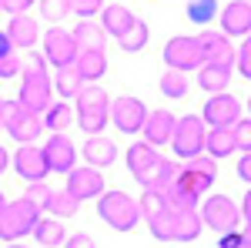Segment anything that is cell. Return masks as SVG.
Masks as SVG:
<instances>
[{
	"instance_id": "6da1fadb",
	"label": "cell",
	"mask_w": 251,
	"mask_h": 248,
	"mask_svg": "<svg viewBox=\"0 0 251 248\" xmlns=\"http://www.w3.org/2000/svg\"><path fill=\"white\" fill-rule=\"evenodd\" d=\"M151 225V235H154L157 242H194L201 231H204V221H201V215L198 208L191 211H161L154 221H148Z\"/></svg>"
},
{
	"instance_id": "836d02e7",
	"label": "cell",
	"mask_w": 251,
	"mask_h": 248,
	"mask_svg": "<svg viewBox=\"0 0 251 248\" xmlns=\"http://www.w3.org/2000/svg\"><path fill=\"white\" fill-rule=\"evenodd\" d=\"M148 34H151V30H148V24L137 17V20H134V27H131V30H127V34H124L121 40H117V44H121V51H127V54H137V51H144V44H148Z\"/></svg>"
},
{
	"instance_id": "cb8c5ba5",
	"label": "cell",
	"mask_w": 251,
	"mask_h": 248,
	"mask_svg": "<svg viewBox=\"0 0 251 248\" xmlns=\"http://www.w3.org/2000/svg\"><path fill=\"white\" fill-rule=\"evenodd\" d=\"M238 151V144H234V131L231 128H211L208 138H204V154L214 158V161H221V158H228V154Z\"/></svg>"
},
{
	"instance_id": "bcb514c9",
	"label": "cell",
	"mask_w": 251,
	"mask_h": 248,
	"mask_svg": "<svg viewBox=\"0 0 251 248\" xmlns=\"http://www.w3.org/2000/svg\"><path fill=\"white\" fill-rule=\"evenodd\" d=\"M30 3H37V0H0V10H7L10 17H20L30 10Z\"/></svg>"
},
{
	"instance_id": "44dd1931",
	"label": "cell",
	"mask_w": 251,
	"mask_h": 248,
	"mask_svg": "<svg viewBox=\"0 0 251 248\" xmlns=\"http://www.w3.org/2000/svg\"><path fill=\"white\" fill-rule=\"evenodd\" d=\"M74 71L80 74L84 84H97L107 74V54L104 51H80L77 60H74Z\"/></svg>"
},
{
	"instance_id": "603a6c76",
	"label": "cell",
	"mask_w": 251,
	"mask_h": 248,
	"mask_svg": "<svg viewBox=\"0 0 251 248\" xmlns=\"http://www.w3.org/2000/svg\"><path fill=\"white\" fill-rule=\"evenodd\" d=\"M30 235L37 238L40 248H57V245L67 242V228H64V221H60V218H50V215H40V221L34 225Z\"/></svg>"
},
{
	"instance_id": "4fadbf2b",
	"label": "cell",
	"mask_w": 251,
	"mask_h": 248,
	"mask_svg": "<svg viewBox=\"0 0 251 248\" xmlns=\"http://www.w3.org/2000/svg\"><path fill=\"white\" fill-rule=\"evenodd\" d=\"M67 194L74 198V201H91V198H100L104 194V174L91 168V165H84V168H74V171L67 174Z\"/></svg>"
},
{
	"instance_id": "e0dca14e",
	"label": "cell",
	"mask_w": 251,
	"mask_h": 248,
	"mask_svg": "<svg viewBox=\"0 0 251 248\" xmlns=\"http://www.w3.org/2000/svg\"><path fill=\"white\" fill-rule=\"evenodd\" d=\"M7 40L14 44V51H30L34 44L40 40V27L34 17H27V14H20V17H10L7 24Z\"/></svg>"
},
{
	"instance_id": "c3c4849f",
	"label": "cell",
	"mask_w": 251,
	"mask_h": 248,
	"mask_svg": "<svg viewBox=\"0 0 251 248\" xmlns=\"http://www.w3.org/2000/svg\"><path fill=\"white\" fill-rule=\"evenodd\" d=\"M234 67L241 71V77H248V81H251V44H241V51H238V60H234Z\"/></svg>"
},
{
	"instance_id": "8d00e7d4",
	"label": "cell",
	"mask_w": 251,
	"mask_h": 248,
	"mask_svg": "<svg viewBox=\"0 0 251 248\" xmlns=\"http://www.w3.org/2000/svg\"><path fill=\"white\" fill-rule=\"evenodd\" d=\"M184 14H188V20H194V24H208V20L218 14V0H188Z\"/></svg>"
},
{
	"instance_id": "30bf717a",
	"label": "cell",
	"mask_w": 251,
	"mask_h": 248,
	"mask_svg": "<svg viewBox=\"0 0 251 248\" xmlns=\"http://www.w3.org/2000/svg\"><path fill=\"white\" fill-rule=\"evenodd\" d=\"M14 171L27 181V185H37L44 181L50 168H47V158H44V144H20L14 154Z\"/></svg>"
},
{
	"instance_id": "60d3db41",
	"label": "cell",
	"mask_w": 251,
	"mask_h": 248,
	"mask_svg": "<svg viewBox=\"0 0 251 248\" xmlns=\"http://www.w3.org/2000/svg\"><path fill=\"white\" fill-rule=\"evenodd\" d=\"M231 131H234V144H238L245 154H251V117H241Z\"/></svg>"
},
{
	"instance_id": "277c9868",
	"label": "cell",
	"mask_w": 251,
	"mask_h": 248,
	"mask_svg": "<svg viewBox=\"0 0 251 248\" xmlns=\"http://www.w3.org/2000/svg\"><path fill=\"white\" fill-rule=\"evenodd\" d=\"M201 221L204 228H211L214 235H228V231H238L241 225V208L234 205L228 194H208L201 201Z\"/></svg>"
},
{
	"instance_id": "4dcf8cb0",
	"label": "cell",
	"mask_w": 251,
	"mask_h": 248,
	"mask_svg": "<svg viewBox=\"0 0 251 248\" xmlns=\"http://www.w3.org/2000/svg\"><path fill=\"white\" fill-rule=\"evenodd\" d=\"M137 208H141L144 221H154L161 211H168V198H164V191H157V188H144V194L137 198Z\"/></svg>"
},
{
	"instance_id": "f6af8a7d",
	"label": "cell",
	"mask_w": 251,
	"mask_h": 248,
	"mask_svg": "<svg viewBox=\"0 0 251 248\" xmlns=\"http://www.w3.org/2000/svg\"><path fill=\"white\" fill-rule=\"evenodd\" d=\"M20 74H47V57L27 51V60H24V71H20Z\"/></svg>"
},
{
	"instance_id": "8fae6325",
	"label": "cell",
	"mask_w": 251,
	"mask_h": 248,
	"mask_svg": "<svg viewBox=\"0 0 251 248\" xmlns=\"http://www.w3.org/2000/svg\"><path fill=\"white\" fill-rule=\"evenodd\" d=\"M201 121H204L208 128H234V124L241 121V104H238V97L211 94L208 104H204V111H201Z\"/></svg>"
},
{
	"instance_id": "94428289",
	"label": "cell",
	"mask_w": 251,
	"mask_h": 248,
	"mask_svg": "<svg viewBox=\"0 0 251 248\" xmlns=\"http://www.w3.org/2000/svg\"><path fill=\"white\" fill-rule=\"evenodd\" d=\"M0 101H3V97H0Z\"/></svg>"
},
{
	"instance_id": "11a10c76",
	"label": "cell",
	"mask_w": 251,
	"mask_h": 248,
	"mask_svg": "<svg viewBox=\"0 0 251 248\" xmlns=\"http://www.w3.org/2000/svg\"><path fill=\"white\" fill-rule=\"evenodd\" d=\"M241 238H245V245L251 248V225H248V228H241Z\"/></svg>"
},
{
	"instance_id": "d4e9b609",
	"label": "cell",
	"mask_w": 251,
	"mask_h": 248,
	"mask_svg": "<svg viewBox=\"0 0 251 248\" xmlns=\"http://www.w3.org/2000/svg\"><path fill=\"white\" fill-rule=\"evenodd\" d=\"M198 84H201V91H208V94H225L228 84H231V67L204 64V67L198 71Z\"/></svg>"
},
{
	"instance_id": "7bdbcfd3",
	"label": "cell",
	"mask_w": 251,
	"mask_h": 248,
	"mask_svg": "<svg viewBox=\"0 0 251 248\" xmlns=\"http://www.w3.org/2000/svg\"><path fill=\"white\" fill-rule=\"evenodd\" d=\"M71 7H74V14H77L80 20H91L94 14L104 10V0H71Z\"/></svg>"
},
{
	"instance_id": "e575fe53",
	"label": "cell",
	"mask_w": 251,
	"mask_h": 248,
	"mask_svg": "<svg viewBox=\"0 0 251 248\" xmlns=\"http://www.w3.org/2000/svg\"><path fill=\"white\" fill-rule=\"evenodd\" d=\"M107 117H111V111H77L74 124H80V131H87L94 138V134H100L107 128Z\"/></svg>"
},
{
	"instance_id": "74e56055",
	"label": "cell",
	"mask_w": 251,
	"mask_h": 248,
	"mask_svg": "<svg viewBox=\"0 0 251 248\" xmlns=\"http://www.w3.org/2000/svg\"><path fill=\"white\" fill-rule=\"evenodd\" d=\"M37 3H40V14L50 20V24H57V20H64L67 14H74L71 0H37Z\"/></svg>"
},
{
	"instance_id": "1f68e13d",
	"label": "cell",
	"mask_w": 251,
	"mask_h": 248,
	"mask_svg": "<svg viewBox=\"0 0 251 248\" xmlns=\"http://www.w3.org/2000/svg\"><path fill=\"white\" fill-rule=\"evenodd\" d=\"M77 208H80V201H74L67 191H54L44 211H47L50 218H60V221H64V218H74V215H77Z\"/></svg>"
},
{
	"instance_id": "9c48e42d",
	"label": "cell",
	"mask_w": 251,
	"mask_h": 248,
	"mask_svg": "<svg viewBox=\"0 0 251 248\" xmlns=\"http://www.w3.org/2000/svg\"><path fill=\"white\" fill-rule=\"evenodd\" d=\"M111 121L117 131L137 134L148 121V104L141 97H117V101H111Z\"/></svg>"
},
{
	"instance_id": "9f6ffc18",
	"label": "cell",
	"mask_w": 251,
	"mask_h": 248,
	"mask_svg": "<svg viewBox=\"0 0 251 248\" xmlns=\"http://www.w3.org/2000/svg\"><path fill=\"white\" fill-rule=\"evenodd\" d=\"M7 208V198H3V191H0V211Z\"/></svg>"
},
{
	"instance_id": "ee69618b",
	"label": "cell",
	"mask_w": 251,
	"mask_h": 248,
	"mask_svg": "<svg viewBox=\"0 0 251 248\" xmlns=\"http://www.w3.org/2000/svg\"><path fill=\"white\" fill-rule=\"evenodd\" d=\"M20 71H24V60L17 57V51L0 57V81H7V77H17Z\"/></svg>"
},
{
	"instance_id": "7a4b0ae2",
	"label": "cell",
	"mask_w": 251,
	"mask_h": 248,
	"mask_svg": "<svg viewBox=\"0 0 251 248\" xmlns=\"http://www.w3.org/2000/svg\"><path fill=\"white\" fill-rule=\"evenodd\" d=\"M97 215H100V221H107L114 231H131L141 221V208H137V201L127 194V191H104L100 198H97Z\"/></svg>"
},
{
	"instance_id": "d6986e66",
	"label": "cell",
	"mask_w": 251,
	"mask_h": 248,
	"mask_svg": "<svg viewBox=\"0 0 251 248\" xmlns=\"http://www.w3.org/2000/svg\"><path fill=\"white\" fill-rule=\"evenodd\" d=\"M134 14L124 7V3H107L104 10H100V27H104V34H111L114 40H121L131 27H134Z\"/></svg>"
},
{
	"instance_id": "7dc6e473",
	"label": "cell",
	"mask_w": 251,
	"mask_h": 248,
	"mask_svg": "<svg viewBox=\"0 0 251 248\" xmlns=\"http://www.w3.org/2000/svg\"><path fill=\"white\" fill-rule=\"evenodd\" d=\"M64 248H97V242H94V235H87V231H77V235H67Z\"/></svg>"
},
{
	"instance_id": "484cf974",
	"label": "cell",
	"mask_w": 251,
	"mask_h": 248,
	"mask_svg": "<svg viewBox=\"0 0 251 248\" xmlns=\"http://www.w3.org/2000/svg\"><path fill=\"white\" fill-rule=\"evenodd\" d=\"M177 188L184 191L188 198H194V201H201V198H208V191H211V178H204V174L191 171L188 165H181V174H177V181H174Z\"/></svg>"
},
{
	"instance_id": "681fc988",
	"label": "cell",
	"mask_w": 251,
	"mask_h": 248,
	"mask_svg": "<svg viewBox=\"0 0 251 248\" xmlns=\"http://www.w3.org/2000/svg\"><path fill=\"white\" fill-rule=\"evenodd\" d=\"M218 248H248V245H245V238H241V228L228 231V235H218Z\"/></svg>"
},
{
	"instance_id": "f546056e",
	"label": "cell",
	"mask_w": 251,
	"mask_h": 248,
	"mask_svg": "<svg viewBox=\"0 0 251 248\" xmlns=\"http://www.w3.org/2000/svg\"><path fill=\"white\" fill-rule=\"evenodd\" d=\"M77 111H111V97L97 84H84L77 94Z\"/></svg>"
},
{
	"instance_id": "6f0895ef",
	"label": "cell",
	"mask_w": 251,
	"mask_h": 248,
	"mask_svg": "<svg viewBox=\"0 0 251 248\" xmlns=\"http://www.w3.org/2000/svg\"><path fill=\"white\" fill-rule=\"evenodd\" d=\"M7 248H27V245H20V242H14V245H7Z\"/></svg>"
},
{
	"instance_id": "f907efd6",
	"label": "cell",
	"mask_w": 251,
	"mask_h": 248,
	"mask_svg": "<svg viewBox=\"0 0 251 248\" xmlns=\"http://www.w3.org/2000/svg\"><path fill=\"white\" fill-rule=\"evenodd\" d=\"M238 178L251 185V154H241V161H238Z\"/></svg>"
},
{
	"instance_id": "d6a6232c",
	"label": "cell",
	"mask_w": 251,
	"mask_h": 248,
	"mask_svg": "<svg viewBox=\"0 0 251 248\" xmlns=\"http://www.w3.org/2000/svg\"><path fill=\"white\" fill-rule=\"evenodd\" d=\"M80 87H84V81H80V74L74 71V67H60V71H54V91L64 97H77Z\"/></svg>"
},
{
	"instance_id": "ac0fdd59",
	"label": "cell",
	"mask_w": 251,
	"mask_h": 248,
	"mask_svg": "<svg viewBox=\"0 0 251 248\" xmlns=\"http://www.w3.org/2000/svg\"><path fill=\"white\" fill-rule=\"evenodd\" d=\"M80 154H84V161L91 165V168H111L117 161V144L111 141V138H100V134H94V138H87V144L80 148Z\"/></svg>"
},
{
	"instance_id": "ba28073f",
	"label": "cell",
	"mask_w": 251,
	"mask_h": 248,
	"mask_svg": "<svg viewBox=\"0 0 251 248\" xmlns=\"http://www.w3.org/2000/svg\"><path fill=\"white\" fill-rule=\"evenodd\" d=\"M40 40H44V57H47V64H54L57 71H60V67H74L80 47H77V40H74L71 30H64V27H50Z\"/></svg>"
},
{
	"instance_id": "f1b7e54d",
	"label": "cell",
	"mask_w": 251,
	"mask_h": 248,
	"mask_svg": "<svg viewBox=\"0 0 251 248\" xmlns=\"http://www.w3.org/2000/svg\"><path fill=\"white\" fill-rule=\"evenodd\" d=\"M71 34H74V40H77L80 51H104V40H107L104 27H100V24H94V20H80Z\"/></svg>"
},
{
	"instance_id": "52a82bcc",
	"label": "cell",
	"mask_w": 251,
	"mask_h": 248,
	"mask_svg": "<svg viewBox=\"0 0 251 248\" xmlns=\"http://www.w3.org/2000/svg\"><path fill=\"white\" fill-rule=\"evenodd\" d=\"M164 64H168V71H181V74H188L194 67L201 71L204 54H201L198 37H171L164 44Z\"/></svg>"
},
{
	"instance_id": "db71d44e",
	"label": "cell",
	"mask_w": 251,
	"mask_h": 248,
	"mask_svg": "<svg viewBox=\"0 0 251 248\" xmlns=\"http://www.w3.org/2000/svg\"><path fill=\"white\" fill-rule=\"evenodd\" d=\"M7 165H10V154H7V148H0V174L7 171Z\"/></svg>"
},
{
	"instance_id": "8992f818",
	"label": "cell",
	"mask_w": 251,
	"mask_h": 248,
	"mask_svg": "<svg viewBox=\"0 0 251 248\" xmlns=\"http://www.w3.org/2000/svg\"><path fill=\"white\" fill-rule=\"evenodd\" d=\"M20 108L27 114L44 117L47 108L54 104V81L47 74H20Z\"/></svg>"
},
{
	"instance_id": "680465c9",
	"label": "cell",
	"mask_w": 251,
	"mask_h": 248,
	"mask_svg": "<svg viewBox=\"0 0 251 248\" xmlns=\"http://www.w3.org/2000/svg\"><path fill=\"white\" fill-rule=\"evenodd\" d=\"M248 114H251V97H248Z\"/></svg>"
},
{
	"instance_id": "83f0119b",
	"label": "cell",
	"mask_w": 251,
	"mask_h": 248,
	"mask_svg": "<svg viewBox=\"0 0 251 248\" xmlns=\"http://www.w3.org/2000/svg\"><path fill=\"white\" fill-rule=\"evenodd\" d=\"M74 117H77V111H74L67 101H54V104L47 108V114H44V128L50 134H64L74 124Z\"/></svg>"
},
{
	"instance_id": "4316f807",
	"label": "cell",
	"mask_w": 251,
	"mask_h": 248,
	"mask_svg": "<svg viewBox=\"0 0 251 248\" xmlns=\"http://www.w3.org/2000/svg\"><path fill=\"white\" fill-rule=\"evenodd\" d=\"M10 131V138L17 141V144H37V138L44 134V117H37V114H20V121L17 124H10L7 128Z\"/></svg>"
},
{
	"instance_id": "5bb4252c",
	"label": "cell",
	"mask_w": 251,
	"mask_h": 248,
	"mask_svg": "<svg viewBox=\"0 0 251 248\" xmlns=\"http://www.w3.org/2000/svg\"><path fill=\"white\" fill-rule=\"evenodd\" d=\"M198 44H201L204 64H218V67H234V60H238V51L231 47V40L225 37L221 30H201V34H198Z\"/></svg>"
},
{
	"instance_id": "ffe728a7",
	"label": "cell",
	"mask_w": 251,
	"mask_h": 248,
	"mask_svg": "<svg viewBox=\"0 0 251 248\" xmlns=\"http://www.w3.org/2000/svg\"><path fill=\"white\" fill-rule=\"evenodd\" d=\"M124 161H127V171L134 174V181H137V178H144V174L161 161V154H157V148H151L148 141H134V144L127 148V154H124Z\"/></svg>"
},
{
	"instance_id": "b9f144b4",
	"label": "cell",
	"mask_w": 251,
	"mask_h": 248,
	"mask_svg": "<svg viewBox=\"0 0 251 248\" xmlns=\"http://www.w3.org/2000/svg\"><path fill=\"white\" fill-rule=\"evenodd\" d=\"M20 114H24L20 101H0V128H10V124H17Z\"/></svg>"
},
{
	"instance_id": "7c38bea8",
	"label": "cell",
	"mask_w": 251,
	"mask_h": 248,
	"mask_svg": "<svg viewBox=\"0 0 251 248\" xmlns=\"http://www.w3.org/2000/svg\"><path fill=\"white\" fill-rule=\"evenodd\" d=\"M44 158H47V168L54 174H71L77 168V148L67 134H50L44 144Z\"/></svg>"
},
{
	"instance_id": "91938a15",
	"label": "cell",
	"mask_w": 251,
	"mask_h": 248,
	"mask_svg": "<svg viewBox=\"0 0 251 248\" xmlns=\"http://www.w3.org/2000/svg\"><path fill=\"white\" fill-rule=\"evenodd\" d=\"M245 44H251V34H248V40H245Z\"/></svg>"
},
{
	"instance_id": "9a60e30c",
	"label": "cell",
	"mask_w": 251,
	"mask_h": 248,
	"mask_svg": "<svg viewBox=\"0 0 251 248\" xmlns=\"http://www.w3.org/2000/svg\"><path fill=\"white\" fill-rule=\"evenodd\" d=\"M174 124H177V117L168 111V108H157V111H148V121H144V141L151 144V148H164V144H171L174 138Z\"/></svg>"
},
{
	"instance_id": "5b68a950",
	"label": "cell",
	"mask_w": 251,
	"mask_h": 248,
	"mask_svg": "<svg viewBox=\"0 0 251 248\" xmlns=\"http://www.w3.org/2000/svg\"><path fill=\"white\" fill-rule=\"evenodd\" d=\"M204 138H208V124L198 114H184V117H177V124H174L171 148L181 161H191L198 154H204Z\"/></svg>"
},
{
	"instance_id": "816d5d0a",
	"label": "cell",
	"mask_w": 251,
	"mask_h": 248,
	"mask_svg": "<svg viewBox=\"0 0 251 248\" xmlns=\"http://www.w3.org/2000/svg\"><path fill=\"white\" fill-rule=\"evenodd\" d=\"M3 54H14V44L7 40V30H0V57Z\"/></svg>"
},
{
	"instance_id": "7402d4cb",
	"label": "cell",
	"mask_w": 251,
	"mask_h": 248,
	"mask_svg": "<svg viewBox=\"0 0 251 248\" xmlns=\"http://www.w3.org/2000/svg\"><path fill=\"white\" fill-rule=\"evenodd\" d=\"M177 174H181V165H177V161H171V158H161V161H157V165L144 174V178H137V185H141V188L164 191V188H171L174 181H177Z\"/></svg>"
},
{
	"instance_id": "2e32d148",
	"label": "cell",
	"mask_w": 251,
	"mask_h": 248,
	"mask_svg": "<svg viewBox=\"0 0 251 248\" xmlns=\"http://www.w3.org/2000/svg\"><path fill=\"white\" fill-rule=\"evenodd\" d=\"M221 34L225 37H248L251 34V3L231 0L221 7Z\"/></svg>"
},
{
	"instance_id": "d590c367",
	"label": "cell",
	"mask_w": 251,
	"mask_h": 248,
	"mask_svg": "<svg viewBox=\"0 0 251 248\" xmlns=\"http://www.w3.org/2000/svg\"><path fill=\"white\" fill-rule=\"evenodd\" d=\"M161 94L184 97L188 94V74H181V71H164V74H161Z\"/></svg>"
},
{
	"instance_id": "6125c7cd",
	"label": "cell",
	"mask_w": 251,
	"mask_h": 248,
	"mask_svg": "<svg viewBox=\"0 0 251 248\" xmlns=\"http://www.w3.org/2000/svg\"><path fill=\"white\" fill-rule=\"evenodd\" d=\"M248 3H251V0H248Z\"/></svg>"
},
{
	"instance_id": "ab89813d",
	"label": "cell",
	"mask_w": 251,
	"mask_h": 248,
	"mask_svg": "<svg viewBox=\"0 0 251 248\" xmlns=\"http://www.w3.org/2000/svg\"><path fill=\"white\" fill-rule=\"evenodd\" d=\"M188 168H191V171H198V174H204V178H218V161H214V158H208V154H198V158H191V161H188Z\"/></svg>"
},
{
	"instance_id": "f35d334b",
	"label": "cell",
	"mask_w": 251,
	"mask_h": 248,
	"mask_svg": "<svg viewBox=\"0 0 251 248\" xmlns=\"http://www.w3.org/2000/svg\"><path fill=\"white\" fill-rule=\"evenodd\" d=\"M50 194H54V191L47 188L44 181H37V185H27V191H24V198H27L30 205H37L40 211L47 208V201H50Z\"/></svg>"
},
{
	"instance_id": "3957f363",
	"label": "cell",
	"mask_w": 251,
	"mask_h": 248,
	"mask_svg": "<svg viewBox=\"0 0 251 248\" xmlns=\"http://www.w3.org/2000/svg\"><path fill=\"white\" fill-rule=\"evenodd\" d=\"M37 221H40V208L30 205L27 198L7 201V208L0 211V238H3L7 245H14V242H20V238H27Z\"/></svg>"
},
{
	"instance_id": "f5cc1de1",
	"label": "cell",
	"mask_w": 251,
	"mask_h": 248,
	"mask_svg": "<svg viewBox=\"0 0 251 248\" xmlns=\"http://www.w3.org/2000/svg\"><path fill=\"white\" fill-rule=\"evenodd\" d=\"M241 215H245V221L251 225V191L245 194V198H241Z\"/></svg>"
}]
</instances>
